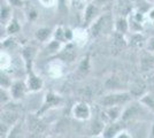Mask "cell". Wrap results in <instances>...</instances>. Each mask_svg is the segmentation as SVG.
<instances>
[{
	"instance_id": "cell-20",
	"label": "cell",
	"mask_w": 154,
	"mask_h": 138,
	"mask_svg": "<svg viewBox=\"0 0 154 138\" xmlns=\"http://www.w3.org/2000/svg\"><path fill=\"white\" fill-rule=\"evenodd\" d=\"M143 101L145 103V104H147L148 106H151V107H153L154 108V100L151 97H146V98L143 99Z\"/></svg>"
},
{
	"instance_id": "cell-1",
	"label": "cell",
	"mask_w": 154,
	"mask_h": 138,
	"mask_svg": "<svg viewBox=\"0 0 154 138\" xmlns=\"http://www.w3.org/2000/svg\"><path fill=\"white\" fill-rule=\"evenodd\" d=\"M130 94L129 93H113L103 97L100 100V104L105 107H115L117 105H122L130 100Z\"/></svg>"
},
{
	"instance_id": "cell-23",
	"label": "cell",
	"mask_w": 154,
	"mask_h": 138,
	"mask_svg": "<svg viewBox=\"0 0 154 138\" xmlns=\"http://www.w3.org/2000/svg\"><path fill=\"white\" fill-rule=\"evenodd\" d=\"M9 1L12 2V5H14V6H21L22 5L21 0H9Z\"/></svg>"
},
{
	"instance_id": "cell-9",
	"label": "cell",
	"mask_w": 154,
	"mask_h": 138,
	"mask_svg": "<svg viewBox=\"0 0 154 138\" xmlns=\"http://www.w3.org/2000/svg\"><path fill=\"white\" fill-rule=\"evenodd\" d=\"M33 55H35V50H33L32 47H26V48H24V51H23V57L26 59V67H28V68L31 65Z\"/></svg>"
},
{
	"instance_id": "cell-22",
	"label": "cell",
	"mask_w": 154,
	"mask_h": 138,
	"mask_svg": "<svg viewBox=\"0 0 154 138\" xmlns=\"http://www.w3.org/2000/svg\"><path fill=\"white\" fill-rule=\"evenodd\" d=\"M7 14H8V11H7L6 8H4V9H1V20H5L7 17Z\"/></svg>"
},
{
	"instance_id": "cell-5",
	"label": "cell",
	"mask_w": 154,
	"mask_h": 138,
	"mask_svg": "<svg viewBox=\"0 0 154 138\" xmlns=\"http://www.w3.org/2000/svg\"><path fill=\"white\" fill-rule=\"evenodd\" d=\"M145 91V84L140 81H136L131 86V93L135 96H139Z\"/></svg>"
},
{
	"instance_id": "cell-18",
	"label": "cell",
	"mask_w": 154,
	"mask_h": 138,
	"mask_svg": "<svg viewBox=\"0 0 154 138\" xmlns=\"http://www.w3.org/2000/svg\"><path fill=\"white\" fill-rule=\"evenodd\" d=\"M93 14H94V7L91 5V6H89V7H88V9H86V15H85V19H86V21H90Z\"/></svg>"
},
{
	"instance_id": "cell-13",
	"label": "cell",
	"mask_w": 154,
	"mask_h": 138,
	"mask_svg": "<svg viewBox=\"0 0 154 138\" xmlns=\"http://www.w3.org/2000/svg\"><path fill=\"white\" fill-rule=\"evenodd\" d=\"M48 36H50V30L48 29H40V30L37 31V38L39 40H42V41L45 40Z\"/></svg>"
},
{
	"instance_id": "cell-8",
	"label": "cell",
	"mask_w": 154,
	"mask_h": 138,
	"mask_svg": "<svg viewBox=\"0 0 154 138\" xmlns=\"http://www.w3.org/2000/svg\"><path fill=\"white\" fill-rule=\"evenodd\" d=\"M105 21H106V19L105 17H101L100 20H98L94 23V26H92V35L93 36H98L99 33L103 31V24H105Z\"/></svg>"
},
{
	"instance_id": "cell-6",
	"label": "cell",
	"mask_w": 154,
	"mask_h": 138,
	"mask_svg": "<svg viewBox=\"0 0 154 138\" xmlns=\"http://www.w3.org/2000/svg\"><path fill=\"white\" fill-rule=\"evenodd\" d=\"M16 118H17V115L15 113H4L1 116V121H2V123L8 125L14 123L16 121Z\"/></svg>"
},
{
	"instance_id": "cell-19",
	"label": "cell",
	"mask_w": 154,
	"mask_h": 138,
	"mask_svg": "<svg viewBox=\"0 0 154 138\" xmlns=\"http://www.w3.org/2000/svg\"><path fill=\"white\" fill-rule=\"evenodd\" d=\"M20 30V26L19 24L16 23V22H13L11 26H9V28H8V31L11 33H14V32H17Z\"/></svg>"
},
{
	"instance_id": "cell-2",
	"label": "cell",
	"mask_w": 154,
	"mask_h": 138,
	"mask_svg": "<svg viewBox=\"0 0 154 138\" xmlns=\"http://www.w3.org/2000/svg\"><path fill=\"white\" fill-rule=\"evenodd\" d=\"M28 127H29V131H31L35 135H39L45 130V124L37 116L33 115H30L28 118Z\"/></svg>"
},
{
	"instance_id": "cell-11",
	"label": "cell",
	"mask_w": 154,
	"mask_h": 138,
	"mask_svg": "<svg viewBox=\"0 0 154 138\" xmlns=\"http://www.w3.org/2000/svg\"><path fill=\"white\" fill-rule=\"evenodd\" d=\"M8 138H22V125L16 124L9 132Z\"/></svg>"
},
{
	"instance_id": "cell-25",
	"label": "cell",
	"mask_w": 154,
	"mask_h": 138,
	"mask_svg": "<svg viewBox=\"0 0 154 138\" xmlns=\"http://www.w3.org/2000/svg\"><path fill=\"white\" fill-rule=\"evenodd\" d=\"M119 138H129V137L127 136V135H125V133H122V135H121V136H120Z\"/></svg>"
},
{
	"instance_id": "cell-21",
	"label": "cell",
	"mask_w": 154,
	"mask_h": 138,
	"mask_svg": "<svg viewBox=\"0 0 154 138\" xmlns=\"http://www.w3.org/2000/svg\"><path fill=\"white\" fill-rule=\"evenodd\" d=\"M88 68H89V60H88V58H86V59L82 62V65H81V67H79V69H81V70H88Z\"/></svg>"
},
{
	"instance_id": "cell-12",
	"label": "cell",
	"mask_w": 154,
	"mask_h": 138,
	"mask_svg": "<svg viewBox=\"0 0 154 138\" xmlns=\"http://www.w3.org/2000/svg\"><path fill=\"white\" fill-rule=\"evenodd\" d=\"M117 130H119V125L117 124L109 125L108 128L106 129V131H105V138H112L117 132Z\"/></svg>"
},
{
	"instance_id": "cell-7",
	"label": "cell",
	"mask_w": 154,
	"mask_h": 138,
	"mask_svg": "<svg viewBox=\"0 0 154 138\" xmlns=\"http://www.w3.org/2000/svg\"><path fill=\"white\" fill-rule=\"evenodd\" d=\"M29 87H30L31 90H39V89L42 87V79L38 78V77H36V76H33V75H31V76L29 77Z\"/></svg>"
},
{
	"instance_id": "cell-24",
	"label": "cell",
	"mask_w": 154,
	"mask_h": 138,
	"mask_svg": "<svg viewBox=\"0 0 154 138\" xmlns=\"http://www.w3.org/2000/svg\"><path fill=\"white\" fill-rule=\"evenodd\" d=\"M148 48L154 51V38H152V39L149 40V43H148Z\"/></svg>"
},
{
	"instance_id": "cell-14",
	"label": "cell",
	"mask_w": 154,
	"mask_h": 138,
	"mask_svg": "<svg viewBox=\"0 0 154 138\" xmlns=\"http://www.w3.org/2000/svg\"><path fill=\"white\" fill-rule=\"evenodd\" d=\"M114 45H115L117 48H122L123 46L125 45L124 39H123V37L121 33H116L115 35V43H114Z\"/></svg>"
},
{
	"instance_id": "cell-10",
	"label": "cell",
	"mask_w": 154,
	"mask_h": 138,
	"mask_svg": "<svg viewBox=\"0 0 154 138\" xmlns=\"http://www.w3.org/2000/svg\"><path fill=\"white\" fill-rule=\"evenodd\" d=\"M143 70H149L154 68V58H144L141 61Z\"/></svg>"
},
{
	"instance_id": "cell-16",
	"label": "cell",
	"mask_w": 154,
	"mask_h": 138,
	"mask_svg": "<svg viewBox=\"0 0 154 138\" xmlns=\"http://www.w3.org/2000/svg\"><path fill=\"white\" fill-rule=\"evenodd\" d=\"M117 29L120 32H125L127 31V22L124 20H120L117 23Z\"/></svg>"
},
{
	"instance_id": "cell-15",
	"label": "cell",
	"mask_w": 154,
	"mask_h": 138,
	"mask_svg": "<svg viewBox=\"0 0 154 138\" xmlns=\"http://www.w3.org/2000/svg\"><path fill=\"white\" fill-rule=\"evenodd\" d=\"M61 57H62L66 61H67V60H68V61H71V60L75 58V52H74V51H71V50H66L64 53L61 55Z\"/></svg>"
},
{
	"instance_id": "cell-4",
	"label": "cell",
	"mask_w": 154,
	"mask_h": 138,
	"mask_svg": "<svg viewBox=\"0 0 154 138\" xmlns=\"http://www.w3.org/2000/svg\"><path fill=\"white\" fill-rule=\"evenodd\" d=\"M24 90H26L24 84L21 82H17L12 86V94L14 98H21L24 94Z\"/></svg>"
},
{
	"instance_id": "cell-17",
	"label": "cell",
	"mask_w": 154,
	"mask_h": 138,
	"mask_svg": "<svg viewBox=\"0 0 154 138\" xmlns=\"http://www.w3.org/2000/svg\"><path fill=\"white\" fill-rule=\"evenodd\" d=\"M101 129H103V124H101V122L96 121V122L93 123V127H92V131H93V133H98V132H100L101 131Z\"/></svg>"
},
{
	"instance_id": "cell-3",
	"label": "cell",
	"mask_w": 154,
	"mask_h": 138,
	"mask_svg": "<svg viewBox=\"0 0 154 138\" xmlns=\"http://www.w3.org/2000/svg\"><path fill=\"white\" fill-rule=\"evenodd\" d=\"M74 114L78 118H88L90 115V111L85 104H78L74 108Z\"/></svg>"
}]
</instances>
